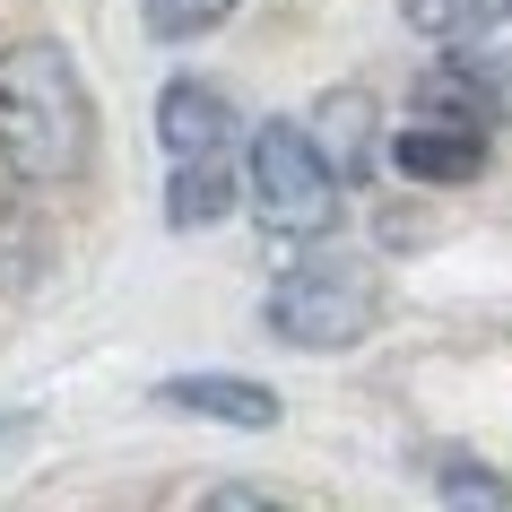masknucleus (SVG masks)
<instances>
[{
    "label": "nucleus",
    "instance_id": "nucleus-1",
    "mask_svg": "<svg viewBox=\"0 0 512 512\" xmlns=\"http://www.w3.org/2000/svg\"><path fill=\"white\" fill-rule=\"evenodd\" d=\"M96 148V105L61 44H9L0 53V165L18 183H70Z\"/></svg>",
    "mask_w": 512,
    "mask_h": 512
},
{
    "label": "nucleus",
    "instance_id": "nucleus-2",
    "mask_svg": "<svg viewBox=\"0 0 512 512\" xmlns=\"http://www.w3.org/2000/svg\"><path fill=\"white\" fill-rule=\"evenodd\" d=\"M339 191L348 174L330 165V148L304 122H261L252 157H243V209L261 217V235L278 243H313L339 226Z\"/></svg>",
    "mask_w": 512,
    "mask_h": 512
},
{
    "label": "nucleus",
    "instance_id": "nucleus-3",
    "mask_svg": "<svg viewBox=\"0 0 512 512\" xmlns=\"http://www.w3.org/2000/svg\"><path fill=\"white\" fill-rule=\"evenodd\" d=\"M374 313H382L374 270H365V261H339V252L296 261V270L270 287V304H261L270 339H287V348H356V339L374 330Z\"/></svg>",
    "mask_w": 512,
    "mask_h": 512
},
{
    "label": "nucleus",
    "instance_id": "nucleus-4",
    "mask_svg": "<svg viewBox=\"0 0 512 512\" xmlns=\"http://www.w3.org/2000/svg\"><path fill=\"white\" fill-rule=\"evenodd\" d=\"M157 400L183 408V417L243 426V434H270L278 426V391L270 382H243V374H174V382H157Z\"/></svg>",
    "mask_w": 512,
    "mask_h": 512
},
{
    "label": "nucleus",
    "instance_id": "nucleus-5",
    "mask_svg": "<svg viewBox=\"0 0 512 512\" xmlns=\"http://www.w3.org/2000/svg\"><path fill=\"white\" fill-rule=\"evenodd\" d=\"M391 165H400L408 183H478L486 174V131H460V122H408L391 139Z\"/></svg>",
    "mask_w": 512,
    "mask_h": 512
},
{
    "label": "nucleus",
    "instance_id": "nucleus-6",
    "mask_svg": "<svg viewBox=\"0 0 512 512\" xmlns=\"http://www.w3.org/2000/svg\"><path fill=\"white\" fill-rule=\"evenodd\" d=\"M157 139H165V157H209V148H226V139H235V105H226V87L174 79L157 96Z\"/></svg>",
    "mask_w": 512,
    "mask_h": 512
},
{
    "label": "nucleus",
    "instance_id": "nucleus-7",
    "mask_svg": "<svg viewBox=\"0 0 512 512\" xmlns=\"http://www.w3.org/2000/svg\"><path fill=\"white\" fill-rule=\"evenodd\" d=\"M226 209H243V174L226 165V148L209 157H174V183H165V226H217Z\"/></svg>",
    "mask_w": 512,
    "mask_h": 512
},
{
    "label": "nucleus",
    "instance_id": "nucleus-8",
    "mask_svg": "<svg viewBox=\"0 0 512 512\" xmlns=\"http://www.w3.org/2000/svg\"><path fill=\"white\" fill-rule=\"evenodd\" d=\"M313 122H322V148H330V165H339V174H348V183H365V165H374V105H365V96H322V113H313Z\"/></svg>",
    "mask_w": 512,
    "mask_h": 512
},
{
    "label": "nucleus",
    "instance_id": "nucleus-9",
    "mask_svg": "<svg viewBox=\"0 0 512 512\" xmlns=\"http://www.w3.org/2000/svg\"><path fill=\"white\" fill-rule=\"evenodd\" d=\"M400 18L434 44H478L495 18H504V0H400Z\"/></svg>",
    "mask_w": 512,
    "mask_h": 512
},
{
    "label": "nucleus",
    "instance_id": "nucleus-10",
    "mask_svg": "<svg viewBox=\"0 0 512 512\" xmlns=\"http://www.w3.org/2000/svg\"><path fill=\"white\" fill-rule=\"evenodd\" d=\"M235 18V0H148V35L157 44H191V35H209Z\"/></svg>",
    "mask_w": 512,
    "mask_h": 512
},
{
    "label": "nucleus",
    "instance_id": "nucleus-11",
    "mask_svg": "<svg viewBox=\"0 0 512 512\" xmlns=\"http://www.w3.org/2000/svg\"><path fill=\"white\" fill-rule=\"evenodd\" d=\"M443 486H452V495H512L504 478H478L469 460H452V469H443Z\"/></svg>",
    "mask_w": 512,
    "mask_h": 512
},
{
    "label": "nucleus",
    "instance_id": "nucleus-12",
    "mask_svg": "<svg viewBox=\"0 0 512 512\" xmlns=\"http://www.w3.org/2000/svg\"><path fill=\"white\" fill-rule=\"evenodd\" d=\"M504 9H512V0H504Z\"/></svg>",
    "mask_w": 512,
    "mask_h": 512
}]
</instances>
